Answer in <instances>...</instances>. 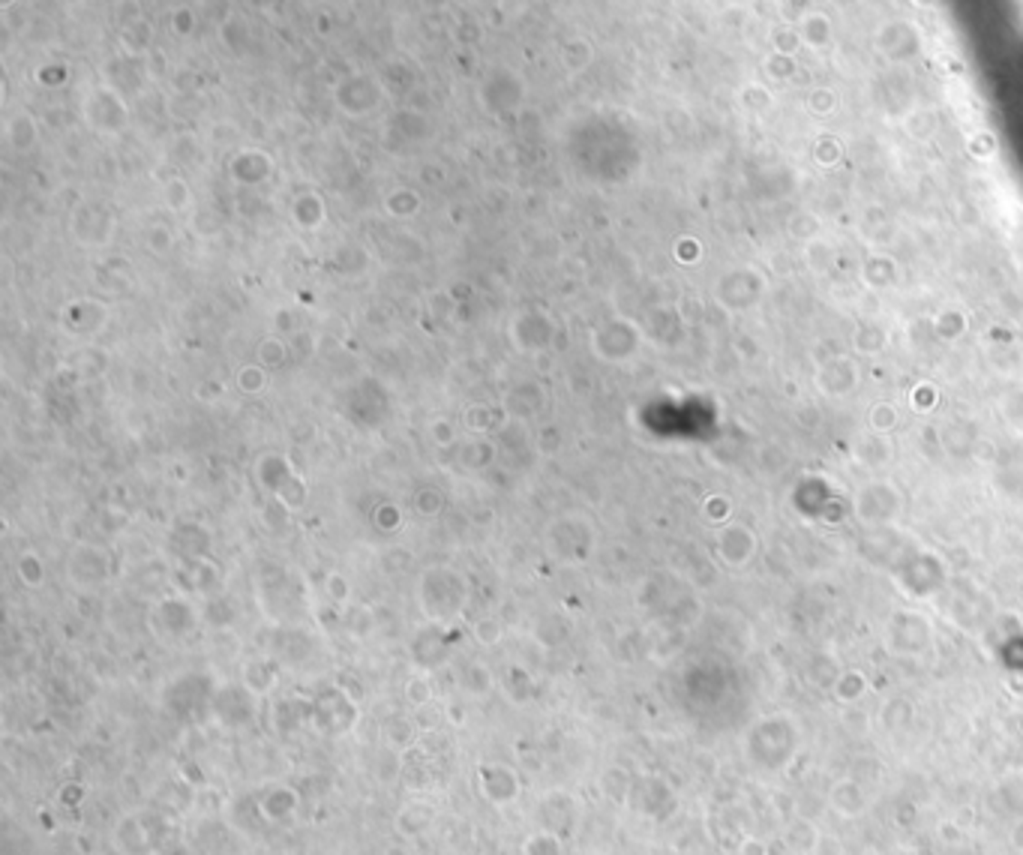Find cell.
I'll list each match as a JSON object with an SVG mask.
<instances>
[{
	"label": "cell",
	"instance_id": "7a4b0ae2",
	"mask_svg": "<svg viewBox=\"0 0 1023 855\" xmlns=\"http://www.w3.org/2000/svg\"><path fill=\"white\" fill-rule=\"evenodd\" d=\"M300 808V795L291 790V786H271L268 792H261L259 799V817L268 825H282L289 822Z\"/></svg>",
	"mask_w": 1023,
	"mask_h": 855
},
{
	"label": "cell",
	"instance_id": "6da1fadb",
	"mask_svg": "<svg viewBox=\"0 0 1023 855\" xmlns=\"http://www.w3.org/2000/svg\"><path fill=\"white\" fill-rule=\"evenodd\" d=\"M477 792L484 795L489 804H514L523 792V783H519V774L507 765L498 762H487L477 769Z\"/></svg>",
	"mask_w": 1023,
	"mask_h": 855
},
{
	"label": "cell",
	"instance_id": "277c9868",
	"mask_svg": "<svg viewBox=\"0 0 1023 855\" xmlns=\"http://www.w3.org/2000/svg\"><path fill=\"white\" fill-rule=\"evenodd\" d=\"M432 822H436V811H432L427 801H408L406 808L397 813V831L402 838H420Z\"/></svg>",
	"mask_w": 1023,
	"mask_h": 855
},
{
	"label": "cell",
	"instance_id": "3957f363",
	"mask_svg": "<svg viewBox=\"0 0 1023 855\" xmlns=\"http://www.w3.org/2000/svg\"><path fill=\"white\" fill-rule=\"evenodd\" d=\"M114 847L123 855H147L153 852V838L151 829H147L144 817H123L114 829Z\"/></svg>",
	"mask_w": 1023,
	"mask_h": 855
},
{
	"label": "cell",
	"instance_id": "5b68a950",
	"mask_svg": "<svg viewBox=\"0 0 1023 855\" xmlns=\"http://www.w3.org/2000/svg\"><path fill=\"white\" fill-rule=\"evenodd\" d=\"M519 855H565V840L562 834L553 831V829H537L531 831L528 838L523 840V847H519Z\"/></svg>",
	"mask_w": 1023,
	"mask_h": 855
},
{
	"label": "cell",
	"instance_id": "8992f818",
	"mask_svg": "<svg viewBox=\"0 0 1023 855\" xmlns=\"http://www.w3.org/2000/svg\"><path fill=\"white\" fill-rule=\"evenodd\" d=\"M385 855H411V850L408 847H390Z\"/></svg>",
	"mask_w": 1023,
	"mask_h": 855
}]
</instances>
